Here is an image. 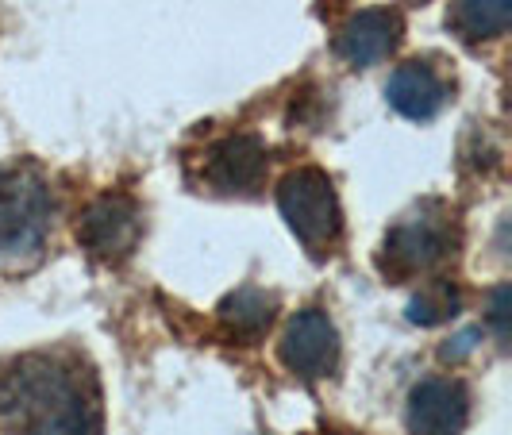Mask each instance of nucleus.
<instances>
[{"label": "nucleus", "mask_w": 512, "mask_h": 435, "mask_svg": "<svg viewBox=\"0 0 512 435\" xmlns=\"http://www.w3.org/2000/svg\"><path fill=\"white\" fill-rule=\"evenodd\" d=\"M54 220L51 181L39 166L12 162L0 166V262L39 255Z\"/></svg>", "instance_id": "3"}, {"label": "nucleus", "mask_w": 512, "mask_h": 435, "mask_svg": "<svg viewBox=\"0 0 512 435\" xmlns=\"http://www.w3.org/2000/svg\"><path fill=\"white\" fill-rule=\"evenodd\" d=\"M512 0H451L447 27L462 43H489L509 31Z\"/></svg>", "instance_id": "12"}, {"label": "nucleus", "mask_w": 512, "mask_h": 435, "mask_svg": "<svg viewBox=\"0 0 512 435\" xmlns=\"http://www.w3.org/2000/svg\"><path fill=\"white\" fill-rule=\"evenodd\" d=\"M385 97L409 120H432L439 108L447 104V97H451V85H447V77L439 74L432 62L412 58V62L393 70L389 85H385Z\"/></svg>", "instance_id": "10"}, {"label": "nucleus", "mask_w": 512, "mask_h": 435, "mask_svg": "<svg viewBox=\"0 0 512 435\" xmlns=\"http://www.w3.org/2000/svg\"><path fill=\"white\" fill-rule=\"evenodd\" d=\"M274 312H278L274 293H266V289H258V285L235 289V293H228V297L220 301V308H216L220 328H224L231 339H239V343H255L258 335L270 328Z\"/></svg>", "instance_id": "11"}, {"label": "nucleus", "mask_w": 512, "mask_h": 435, "mask_svg": "<svg viewBox=\"0 0 512 435\" xmlns=\"http://www.w3.org/2000/svg\"><path fill=\"white\" fill-rule=\"evenodd\" d=\"M266 178V143L251 131L216 139L201 154V181L224 197H251Z\"/></svg>", "instance_id": "6"}, {"label": "nucleus", "mask_w": 512, "mask_h": 435, "mask_svg": "<svg viewBox=\"0 0 512 435\" xmlns=\"http://www.w3.org/2000/svg\"><path fill=\"white\" fill-rule=\"evenodd\" d=\"M489 324H493V332H497L501 343L509 339V289H505V285H501V289L493 293V301H489Z\"/></svg>", "instance_id": "14"}, {"label": "nucleus", "mask_w": 512, "mask_h": 435, "mask_svg": "<svg viewBox=\"0 0 512 435\" xmlns=\"http://www.w3.org/2000/svg\"><path fill=\"white\" fill-rule=\"evenodd\" d=\"M462 308V297L459 289L451 282H428L416 297H412L409 305V320L412 324H424V328H432V324H443V320H451L455 312Z\"/></svg>", "instance_id": "13"}, {"label": "nucleus", "mask_w": 512, "mask_h": 435, "mask_svg": "<svg viewBox=\"0 0 512 435\" xmlns=\"http://www.w3.org/2000/svg\"><path fill=\"white\" fill-rule=\"evenodd\" d=\"M278 208H282L289 231L305 243L316 258L332 255L343 235V212H339V197L335 185L324 170L316 166H301L293 174H285L278 185Z\"/></svg>", "instance_id": "4"}, {"label": "nucleus", "mask_w": 512, "mask_h": 435, "mask_svg": "<svg viewBox=\"0 0 512 435\" xmlns=\"http://www.w3.org/2000/svg\"><path fill=\"white\" fill-rule=\"evenodd\" d=\"M459 251V220L443 201H424L385 231L378 270L393 282H412L432 274Z\"/></svg>", "instance_id": "2"}, {"label": "nucleus", "mask_w": 512, "mask_h": 435, "mask_svg": "<svg viewBox=\"0 0 512 435\" xmlns=\"http://www.w3.org/2000/svg\"><path fill=\"white\" fill-rule=\"evenodd\" d=\"M405 35V20L397 8H366L355 12L347 24L335 35V51L339 58H347L351 66H374L397 51Z\"/></svg>", "instance_id": "9"}, {"label": "nucleus", "mask_w": 512, "mask_h": 435, "mask_svg": "<svg viewBox=\"0 0 512 435\" xmlns=\"http://www.w3.org/2000/svg\"><path fill=\"white\" fill-rule=\"evenodd\" d=\"M470 393L459 378H424L409 393V435H462Z\"/></svg>", "instance_id": "8"}, {"label": "nucleus", "mask_w": 512, "mask_h": 435, "mask_svg": "<svg viewBox=\"0 0 512 435\" xmlns=\"http://www.w3.org/2000/svg\"><path fill=\"white\" fill-rule=\"evenodd\" d=\"M101 382L74 347L0 359V435H101Z\"/></svg>", "instance_id": "1"}, {"label": "nucleus", "mask_w": 512, "mask_h": 435, "mask_svg": "<svg viewBox=\"0 0 512 435\" xmlns=\"http://www.w3.org/2000/svg\"><path fill=\"white\" fill-rule=\"evenodd\" d=\"M474 339H478V332H462L455 335L447 347H443V362H459L462 355H470L474 351Z\"/></svg>", "instance_id": "15"}, {"label": "nucleus", "mask_w": 512, "mask_h": 435, "mask_svg": "<svg viewBox=\"0 0 512 435\" xmlns=\"http://www.w3.org/2000/svg\"><path fill=\"white\" fill-rule=\"evenodd\" d=\"M335 435H351V432H335Z\"/></svg>", "instance_id": "16"}, {"label": "nucleus", "mask_w": 512, "mask_h": 435, "mask_svg": "<svg viewBox=\"0 0 512 435\" xmlns=\"http://www.w3.org/2000/svg\"><path fill=\"white\" fill-rule=\"evenodd\" d=\"M143 239V208L131 193H101L77 216V243L97 262H124Z\"/></svg>", "instance_id": "5"}, {"label": "nucleus", "mask_w": 512, "mask_h": 435, "mask_svg": "<svg viewBox=\"0 0 512 435\" xmlns=\"http://www.w3.org/2000/svg\"><path fill=\"white\" fill-rule=\"evenodd\" d=\"M282 362L301 382H320L339 366V332L320 308H301L282 335Z\"/></svg>", "instance_id": "7"}]
</instances>
